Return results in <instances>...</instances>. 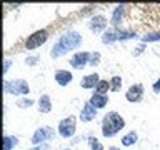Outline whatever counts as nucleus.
I'll return each instance as SVG.
<instances>
[{
  "label": "nucleus",
  "mask_w": 160,
  "mask_h": 150,
  "mask_svg": "<svg viewBox=\"0 0 160 150\" xmlns=\"http://www.w3.org/2000/svg\"><path fill=\"white\" fill-rule=\"evenodd\" d=\"M80 43H82V35L80 33H77V32L63 33L62 37L57 40V43L53 45L50 55H52V58H57V57H60V55H63V53L70 52V50L77 48Z\"/></svg>",
  "instance_id": "obj_1"
},
{
  "label": "nucleus",
  "mask_w": 160,
  "mask_h": 150,
  "mask_svg": "<svg viewBox=\"0 0 160 150\" xmlns=\"http://www.w3.org/2000/svg\"><path fill=\"white\" fill-rule=\"evenodd\" d=\"M123 127H125V120L117 112H108L105 113V117L102 120V135L103 137H113Z\"/></svg>",
  "instance_id": "obj_2"
},
{
  "label": "nucleus",
  "mask_w": 160,
  "mask_h": 150,
  "mask_svg": "<svg viewBox=\"0 0 160 150\" xmlns=\"http://www.w3.org/2000/svg\"><path fill=\"white\" fill-rule=\"evenodd\" d=\"M3 85H5V92L13 93V95H25L30 90L27 80H22V78L13 80V82H5Z\"/></svg>",
  "instance_id": "obj_3"
},
{
  "label": "nucleus",
  "mask_w": 160,
  "mask_h": 150,
  "mask_svg": "<svg viewBox=\"0 0 160 150\" xmlns=\"http://www.w3.org/2000/svg\"><path fill=\"white\" fill-rule=\"evenodd\" d=\"M47 37H48L47 30H43V28L37 30V32H33L27 38V42H25V48H27V50H33V48L40 47V45H43L45 42H47Z\"/></svg>",
  "instance_id": "obj_4"
},
{
  "label": "nucleus",
  "mask_w": 160,
  "mask_h": 150,
  "mask_svg": "<svg viewBox=\"0 0 160 150\" xmlns=\"http://www.w3.org/2000/svg\"><path fill=\"white\" fill-rule=\"evenodd\" d=\"M75 130H77V127H75V117L70 115V117L60 120V123H58V133H60V137L70 138L75 133Z\"/></svg>",
  "instance_id": "obj_5"
},
{
  "label": "nucleus",
  "mask_w": 160,
  "mask_h": 150,
  "mask_svg": "<svg viewBox=\"0 0 160 150\" xmlns=\"http://www.w3.org/2000/svg\"><path fill=\"white\" fill-rule=\"evenodd\" d=\"M55 137V130L52 127H40L37 132L33 133V137H32V143L33 145H38V143H42L45 142V140H50V138H53Z\"/></svg>",
  "instance_id": "obj_6"
},
{
  "label": "nucleus",
  "mask_w": 160,
  "mask_h": 150,
  "mask_svg": "<svg viewBox=\"0 0 160 150\" xmlns=\"http://www.w3.org/2000/svg\"><path fill=\"white\" fill-rule=\"evenodd\" d=\"M90 58H92V53L88 52H78L75 53L72 58H70V65H72L73 68H83L87 63H90Z\"/></svg>",
  "instance_id": "obj_7"
},
{
  "label": "nucleus",
  "mask_w": 160,
  "mask_h": 150,
  "mask_svg": "<svg viewBox=\"0 0 160 150\" xmlns=\"http://www.w3.org/2000/svg\"><path fill=\"white\" fill-rule=\"evenodd\" d=\"M142 95H143V85L142 83H135L127 90L125 98H127L128 102H132V103H137V102L142 100Z\"/></svg>",
  "instance_id": "obj_8"
},
{
  "label": "nucleus",
  "mask_w": 160,
  "mask_h": 150,
  "mask_svg": "<svg viewBox=\"0 0 160 150\" xmlns=\"http://www.w3.org/2000/svg\"><path fill=\"white\" fill-rule=\"evenodd\" d=\"M95 117H97V108H95L92 103H85L83 108L80 110V120H82V122H90V120H93Z\"/></svg>",
  "instance_id": "obj_9"
},
{
  "label": "nucleus",
  "mask_w": 160,
  "mask_h": 150,
  "mask_svg": "<svg viewBox=\"0 0 160 150\" xmlns=\"http://www.w3.org/2000/svg\"><path fill=\"white\" fill-rule=\"evenodd\" d=\"M88 27L92 28L95 33H100V32H103V30L107 28V18H105V17H102V15H98V17H93L92 20H90Z\"/></svg>",
  "instance_id": "obj_10"
},
{
  "label": "nucleus",
  "mask_w": 160,
  "mask_h": 150,
  "mask_svg": "<svg viewBox=\"0 0 160 150\" xmlns=\"http://www.w3.org/2000/svg\"><path fill=\"white\" fill-rule=\"evenodd\" d=\"M55 82L58 85H62V87H65V85H68L72 82V73L68 70H62V68L55 70Z\"/></svg>",
  "instance_id": "obj_11"
},
{
  "label": "nucleus",
  "mask_w": 160,
  "mask_h": 150,
  "mask_svg": "<svg viewBox=\"0 0 160 150\" xmlns=\"http://www.w3.org/2000/svg\"><path fill=\"white\" fill-rule=\"evenodd\" d=\"M100 82V78H98V73H90V75H85V77L82 78V82H80V85L85 88V90H88V88H93V87H97Z\"/></svg>",
  "instance_id": "obj_12"
},
{
  "label": "nucleus",
  "mask_w": 160,
  "mask_h": 150,
  "mask_svg": "<svg viewBox=\"0 0 160 150\" xmlns=\"http://www.w3.org/2000/svg\"><path fill=\"white\" fill-rule=\"evenodd\" d=\"M88 103H92L95 108H103L105 105L108 103V97H107V95H98V93H93L92 97H90Z\"/></svg>",
  "instance_id": "obj_13"
},
{
  "label": "nucleus",
  "mask_w": 160,
  "mask_h": 150,
  "mask_svg": "<svg viewBox=\"0 0 160 150\" xmlns=\"http://www.w3.org/2000/svg\"><path fill=\"white\" fill-rule=\"evenodd\" d=\"M38 110L42 113H48L50 110H52V102H50V97L47 93H43L42 97L38 100Z\"/></svg>",
  "instance_id": "obj_14"
},
{
  "label": "nucleus",
  "mask_w": 160,
  "mask_h": 150,
  "mask_svg": "<svg viewBox=\"0 0 160 150\" xmlns=\"http://www.w3.org/2000/svg\"><path fill=\"white\" fill-rule=\"evenodd\" d=\"M115 40H117V30L107 28V30L102 33V42H103V43H113Z\"/></svg>",
  "instance_id": "obj_15"
},
{
  "label": "nucleus",
  "mask_w": 160,
  "mask_h": 150,
  "mask_svg": "<svg viewBox=\"0 0 160 150\" xmlns=\"http://www.w3.org/2000/svg\"><path fill=\"white\" fill-rule=\"evenodd\" d=\"M137 138H138V135H137V132H128L125 137L122 138V145L123 147H130V145H133V143H137Z\"/></svg>",
  "instance_id": "obj_16"
},
{
  "label": "nucleus",
  "mask_w": 160,
  "mask_h": 150,
  "mask_svg": "<svg viewBox=\"0 0 160 150\" xmlns=\"http://www.w3.org/2000/svg\"><path fill=\"white\" fill-rule=\"evenodd\" d=\"M108 90H112V87H110V82H107V80H100L98 85L95 87V93H98V95H107Z\"/></svg>",
  "instance_id": "obj_17"
},
{
  "label": "nucleus",
  "mask_w": 160,
  "mask_h": 150,
  "mask_svg": "<svg viewBox=\"0 0 160 150\" xmlns=\"http://www.w3.org/2000/svg\"><path fill=\"white\" fill-rule=\"evenodd\" d=\"M123 8H125V5H118V7L113 10V15H112V25H118L120 22H122Z\"/></svg>",
  "instance_id": "obj_18"
},
{
  "label": "nucleus",
  "mask_w": 160,
  "mask_h": 150,
  "mask_svg": "<svg viewBox=\"0 0 160 150\" xmlns=\"http://www.w3.org/2000/svg\"><path fill=\"white\" fill-rule=\"evenodd\" d=\"M17 137H12V135H5L3 137V150H12L15 145H17Z\"/></svg>",
  "instance_id": "obj_19"
},
{
  "label": "nucleus",
  "mask_w": 160,
  "mask_h": 150,
  "mask_svg": "<svg viewBox=\"0 0 160 150\" xmlns=\"http://www.w3.org/2000/svg\"><path fill=\"white\" fill-rule=\"evenodd\" d=\"M143 42H158L160 40V32H148L142 37Z\"/></svg>",
  "instance_id": "obj_20"
},
{
  "label": "nucleus",
  "mask_w": 160,
  "mask_h": 150,
  "mask_svg": "<svg viewBox=\"0 0 160 150\" xmlns=\"http://www.w3.org/2000/svg\"><path fill=\"white\" fill-rule=\"evenodd\" d=\"M135 33L130 30H117V40H127V38H133Z\"/></svg>",
  "instance_id": "obj_21"
},
{
  "label": "nucleus",
  "mask_w": 160,
  "mask_h": 150,
  "mask_svg": "<svg viewBox=\"0 0 160 150\" xmlns=\"http://www.w3.org/2000/svg\"><path fill=\"white\" fill-rule=\"evenodd\" d=\"M110 87H112L113 92H118L120 87H122V78H120L118 75H115V77L110 80Z\"/></svg>",
  "instance_id": "obj_22"
},
{
  "label": "nucleus",
  "mask_w": 160,
  "mask_h": 150,
  "mask_svg": "<svg viewBox=\"0 0 160 150\" xmlns=\"http://www.w3.org/2000/svg\"><path fill=\"white\" fill-rule=\"evenodd\" d=\"M88 145H90L92 150H103V145L100 143L95 137H88Z\"/></svg>",
  "instance_id": "obj_23"
},
{
  "label": "nucleus",
  "mask_w": 160,
  "mask_h": 150,
  "mask_svg": "<svg viewBox=\"0 0 160 150\" xmlns=\"http://www.w3.org/2000/svg\"><path fill=\"white\" fill-rule=\"evenodd\" d=\"M17 105H18V107H22V108L32 107V105H33V100H32V98H20V100H17Z\"/></svg>",
  "instance_id": "obj_24"
},
{
  "label": "nucleus",
  "mask_w": 160,
  "mask_h": 150,
  "mask_svg": "<svg viewBox=\"0 0 160 150\" xmlns=\"http://www.w3.org/2000/svg\"><path fill=\"white\" fill-rule=\"evenodd\" d=\"M98 62H100V53L98 52H93L92 53V58H90V65H98Z\"/></svg>",
  "instance_id": "obj_25"
},
{
  "label": "nucleus",
  "mask_w": 160,
  "mask_h": 150,
  "mask_svg": "<svg viewBox=\"0 0 160 150\" xmlns=\"http://www.w3.org/2000/svg\"><path fill=\"white\" fill-rule=\"evenodd\" d=\"M152 90H153L155 93H158V92H160V78H158V80H157V82H155L153 85H152Z\"/></svg>",
  "instance_id": "obj_26"
},
{
  "label": "nucleus",
  "mask_w": 160,
  "mask_h": 150,
  "mask_svg": "<svg viewBox=\"0 0 160 150\" xmlns=\"http://www.w3.org/2000/svg\"><path fill=\"white\" fill-rule=\"evenodd\" d=\"M8 67H10V60H5L3 62V73L8 72Z\"/></svg>",
  "instance_id": "obj_27"
},
{
  "label": "nucleus",
  "mask_w": 160,
  "mask_h": 150,
  "mask_svg": "<svg viewBox=\"0 0 160 150\" xmlns=\"http://www.w3.org/2000/svg\"><path fill=\"white\" fill-rule=\"evenodd\" d=\"M25 62H27L28 65H35V62H37V58H35V57H28L27 60H25Z\"/></svg>",
  "instance_id": "obj_28"
},
{
  "label": "nucleus",
  "mask_w": 160,
  "mask_h": 150,
  "mask_svg": "<svg viewBox=\"0 0 160 150\" xmlns=\"http://www.w3.org/2000/svg\"><path fill=\"white\" fill-rule=\"evenodd\" d=\"M142 50H143V45H138V48H137V50H135V52H133V53H135V55H137V53H140V52H142Z\"/></svg>",
  "instance_id": "obj_29"
},
{
  "label": "nucleus",
  "mask_w": 160,
  "mask_h": 150,
  "mask_svg": "<svg viewBox=\"0 0 160 150\" xmlns=\"http://www.w3.org/2000/svg\"><path fill=\"white\" fill-rule=\"evenodd\" d=\"M108 150H118V148H117V147H110Z\"/></svg>",
  "instance_id": "obj_30"
}]
</instances>
